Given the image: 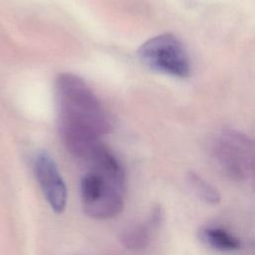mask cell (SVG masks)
Wrapping results in <instances>:
<instances>
[{
	"label": "cell",
	"instance_id": "8",
	"mask_svg": "<svg viewBox=\"0 0 255 255\" xmlns=\"http://www.w3.org/2000/svg\"><path fill=\"white\" fill-rule=\"evenodd\" d=\"M199 238L206 245L223 252H232L241 248L240 240L220 227H203L198 232Z\"/></svg>",
	"mask_w": 255,
	"mask_h": 255
},
{
	"label": "cell",
	"instance_id": "3",
	"mask_svg": "<svg viewBox=\"0 0 255 255\" xmlns=\"http://www.w3.org/2000/svg\"><path fill=\"white\" fill-rule=\"evenodd\" d=\"M211 153L226 176L234 181H243L255 155V140L238 130L224 129L214 138Z\"/></svg>",
	"mask_w": 255,
	"mask_h": 255
},
{
	"label": "cell",
	"instance_id": "9",
	"mask_svg": "<svg viewBox=\"0 0 255 255\" xmlns=\"http://www.w3.org/2000/svg\"><path fill=\"white\" fill-rule=\"evenodd\" d=\"M187 184L194 195L201 201L215 205L221 200V195L217 188H215L211 183L206 181L202 176L194 171H189L186 175Z\"/></svg>",
	"mask_w": 255,
	"mask_h": 255
},
{
	"label": "cell",
	"instance_id": "2",
	"mask_svg": "<svg viewBox=\"0 0 255 255\" xmlns=\"http://www.w3.org/2000/svg\"><path fill=\"white\" fill-rule=\"evenodd\" d=\"M140 60L150 69L174 77L190 75V59L183 44L172 34L165 33L150 38L138 49Z\"/></svg>",
	"mask_w": 255,
	"mask_h": 255
},
{
	"label": "cell",
	"instance_id": "4",
	"mask_svg": "<svg viewBox=\"0 0 255 255\" xmlns=\"http://www.w3.org/2000/svg\"><path fill=\"white\" fill-rule=\"evenodd\" d=\"M34 172L50 207L56 213L63 212L67 205L68 190L56 162L48 152L41 151L36 155Z\"/></svg>",
	"mask_w": 255,
	"mask_h": 255
},
{
	"label": "cell",
	"instance_id": "5",
	"mask_svg": "<svg viewBox=\"0 0 255 255\" xmlns=\"http://www.w3.org/2000/svg\"><path fill=\"white\" fill-rule=\"evenodd\" d=\"M91 171L100 174L114 186L125 190L126 172L117 156L102 142L99 143L85 159Z\"/></svg>",
	"mask_w": 255,
	"mask_h": 255
},
{
	"label": "cell",
	"instance_id": "7",
	"mask_svg": "<svg viewBox=\"0 0 255 255\" xmlns=\"http://www.w3.org/2000/svg\"><path fill=\"white\" fill-rule=\"evenodd\" d=\"M155 231L156 230L146 220L144 223L132 224L124 228L120 234V241L127 249L139 251L149 245Z\"/></svg>",
	"mask_w": 255,
	"mask_h": 255
},
{
	"label": "cell",
	"instance_id": "6",
	"mask_svg": "<svg viewBox=\"0 0 255 255\" xmlns=\"http://www.w3.org/2000/svg\"><path fill=\"white\" fill-rule=\"evenodd\" d=\"M123 194V190L119 188H112L95 202L83 205V211L87 216L97 220L114 218L124 209L125 201Z\"/></svg>",
	"mask_w": 255,
	"mask_h": 255
},
{
	"label": "cell",
	"instance_id": "1",
	"mask_svg": "<svg viewBox=\"0 0 255 255\" xmlns=\"http://www.w3.org/2000/svg\"><path fill=\"white\" fill-rule=\"evenodd\" d=\"M56 94L63 141L73 155L85 160L101 143V137L111 131V118L91 88L76 75H59Z\"/></svg>",
	"mask_w": 255,
	"mask_h": 255
}]
</instances>
